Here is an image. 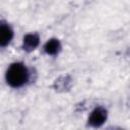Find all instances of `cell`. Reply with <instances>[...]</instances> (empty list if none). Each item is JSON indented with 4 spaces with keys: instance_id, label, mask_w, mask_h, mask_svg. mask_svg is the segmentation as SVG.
Wrapping results in <instances>:
<instances>
[{
    "instance_id": "1",
    "label": "cell",
    "mask_w": 130,
    "mask_h": 130,
    "mask_svg": "<svg viewBox=\"0 0 130 130\" xmlns=\"http://www.w3.org/2000/svg\"><path fill=\"white\" fill-rule=\"evenodd\" d=\"M28 78L26 67L21 63H13L9 66L6 72V81L12 87L23 85Z\"/></svg>"
},
{
    "instance_id": "2",
    "label": "cell",
    "mask_w": 130,
    "mask_h": 130,
    "mask_svg": "<svg viewBox=\"0 0 130 130\" xmlns=\"http://www.w3.org/2000/svg\"><path fill=\"white\" fill-rule=\"evenodd\" d=\"M107 120V111L103 108H96L93 110L88 118V123L93 127H99Z\"/></svg>"
},
{
    "instance_id": "3",
    "label": "cell",
    "mask_w": 130,
    "mask_h": 130,
    "mask_svg": "<svg viewBox=\"0 0 130 130\" xmlns=\"http://www.w3.org/2000/svg\"><path fill=\"white\" fill-rule=\"evenodd\" d=\"M39 42H40V40H39L38 35H36V34H28V35H26L23 38L22 48H23V50L28 51V52L32 51V50H35L38 47Z\"/></svg>"
},
{
    "instance_id": "4",
    "label": "cell",
    "mask_w": 130,
    "mask_h": 130,
    "mask_svg": "<svg viewBox=\"0 0 130 130\" xmlns=\"http://www.w3.org/2000/svg\"><path fill=\"white\" fill-rule=\"evenodd\" d=\"M12 37H13V31L8 25L5 24L0 25V47L7 46L12 40Z\"/></svg>"
},
{
    "instance_id": "5",
    "label": "cell",
    "mask_w": 130,
    "mask_h": 130,
    "mask_svg": "<svg viewBox=\"0 0 130 130\" xmlns=\"http://www.w3.org/2000/svg\"><path fill=\"white\" fill-rule=\"evenodd\" d=\"M45 51L47 54L49 55H56L60 49H61V45H60V42L56 39H51L50 41H48L45 45Z\"/></svg>"
}]
</instances>
